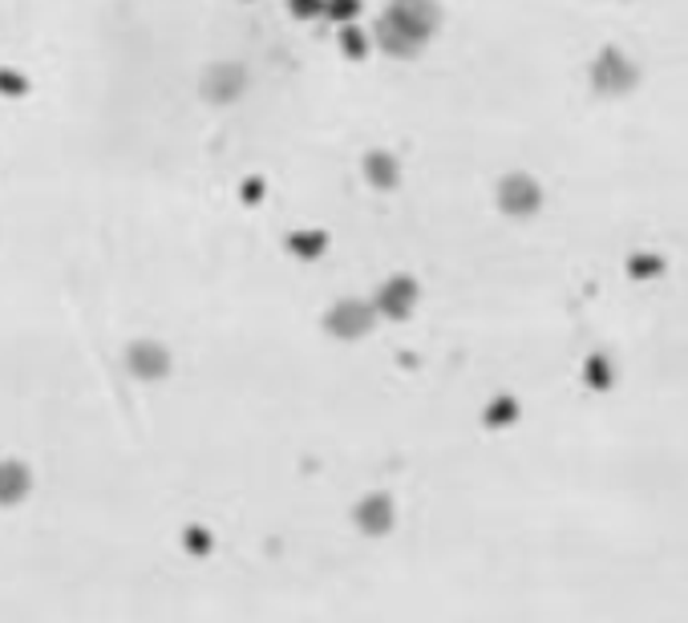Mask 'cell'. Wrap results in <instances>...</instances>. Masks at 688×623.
<instances>
[{
	"mask_svg": "<svg viewBox=\"0 0 688 623\" xmlns=\"http://www.w3.org/2000/svg\"><path fill=\"white\" fill-rule=\"evenodd\" d=\"M336 328V333L344 336H356V333H365L368 328V308L365 304H341V308L333 312V320H328Z\"/></svg>",
	"mask_w": 688,
	"mask_h": 623,
	"instance_id": "cell-7",
	"label": "cell"
},
{
	"mask_svg": "<svg viewBox=\"0 0 688 623\" xmlns=\"http://www.w3.org/2000/svg\"><path fill=\"white\" fill-rule=\"evenodd\" d=\"M498 207H503L506 215H515V219L535 215V211L543 207L539 183H535L530 174H506L503 183H498Z\"/></svg>",
	"mask_w": 688,
	"mask_h": 623,
	"instance_id": "cell-3",
	"label": "cell"
},
{
	"mask_svg": "<svg viewBox=\"0 0 688 623\" xmlns=\"http://www.w3.org/2000/svg\"><path fill=\"white\" fill-rule=\"evenodd\" d=\"M636 81H640V73H636V65L628 61L624 49H616V45L599 49V58L591 61V90H596L599 98H624Z\"/></svg>",
	"mask_w": 688,
	"mask_h": 623,
	"instance_id": "cell-1",
	"label": "cell"
},
{
	"mask_svg": "<svg viewBox=\"0 0 688 623\" xmlns=\"http://www.w3.org/2000/svg\"><path fill=\"white\" fill-rule=\"evenodd\" d=\"M413 300H417V284L409 276H397L381 288V308L393 312V316H405L413 308Z\"/></svg>",
	"mask_w": 688,
	"mask_h": 623,
	"instance_id": "cell-5",
	"label": "cell"
},
{
	"mask_svg": "<svg viewBox=\"0 0 688 623\" xmlns=\"http://www.w3.org/2000/svg\"><path fill=\"white\" fill-rule=\"evenodd\" d=\"M660 259H656V255H636V259H631L628 264V272L631 276H640V279H648V276H656V272H660Z\"/></svg>",
	"mask_w": 688,
	"mask_h": 623,
	"instance_id": "cell-8",
	"label": "cell"
},
{
	"mask_svg": "<svg viewBox=\"0 0 688 623\" xmlns=\"http://www.w3.org/2000/svg\"><path fill=\"white\" fill-rule=\"evenodd\" d=\"M365 174L373 178V186H381V191H389V186H397V159L385 151H373L365 159Z\"/></svg>",
	"mask_w": 688,
	"mask_h": 623,
	"instance_id": "cell-6",
	"label": "cell"
},
{
	"mask_svg": "<svg viewBox=\"0 0 688 623\" xmlns=\"http://www.w3.org/2000/svg\"><path fill=\"white\" fill-rule=\"evenodd\" d=\"M243 90V70L240 65H211L203 73V93L211 102H231Z\"/></svg>",
	"mask_w": 688,
	"mask_h": 623,
	"instance_id": "cell-4",
	"label": "cell"
},
{
	"mask_svg": "<svg viewBox=\"0 0 688 623\" xmlns=\"http://www.w3.org/2000/svg\"><path fill=\"white\" fill-rule=\"evenodd\" d=\"M611 377H608V360H591V385H608Z\"/></svg>",
	"mask_w": 688,
	"mask_h": 623,
	"instance_id": "cell-9",
	"label": "cell"
},
{
	"mask_svg": "<svg viewBox=\"0 0 688 623\" xmlns=\"http://www.w3.org/2000/svg\"><path fill=\"white\" fill-rule=\"evenodd\" d=\"M385 21L393 29H402L409 41L425 45L434 29L442 24V9H437V0H389V9H385Z\"/></svg>",
	"mask_w": 688,
	"mask_h": 623,
	"instance_id": "cell-2",
	"label": "cell"
}]
</instances>
